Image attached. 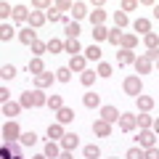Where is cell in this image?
<instances>
[{"instance_id": "cell-9", "label": "cell", "mask_w": 159, "mask_h": 159, "mask_svg": "<svg viewBox=\"0 0 159 159\" xmlns=\"http://www.w3.org/2000/svg\"><path fill=\"white\" fill-rule=\"evenodd\" d=\"M119 117H122V114H119L114 106H101V119H103V122H109V125H111V122H117Z\"/></svg>"}, {"instance_id": "cell-6", "label": "cell", "mask_w": 159, "mask_h": 159, "mask_svg": "<svg viewBox=\"0 0 159 159\" xmlns=\"http://www.w3.org/2000/svg\"><path fill=\"white\" fill-rule=\"evenodd\" d=\"M154 141H157V138H154L151 130H141L138 133V143H141L143 151H146V148H154Z\"/></svg>"}, {"instance_id": "cell-38", "label": "cell", "mask_w": 159, "mask_h": 159, "mask_svg": "<svg viewBox=\"0 0 159 159\" xmlns=\"http://www.w3.org/2000/svg\"><path fill=\"white\" fill-rule=\"evenodd\" d=\"M11 37H13V27H11V24H3V27H0V40L8 43Z\"/></svg>"}, {"instance_id": "cell-21", "label": "cell", "mask_w": 159, "mask_h": 159, "mask_svg": "<svg viewBox=\"0 0 159 159\" xmlns=\"http://www.w3.org/2000/svg\"><path fill=\"white\" fill-rule=\"evenodd\" d=\"M69 69L72 72H85V56H72V61H69Z\"/></svg>"}, {"instance_id": "cell-52", "label": "cell", "mask_w": 159, "mask_h": 159, "mask_svg": "<svg viewBox=\"0 0 159 159\" xmlns=\"http://www.w3.org/2000/svg\"><path fill=\"white\" fill-rule=\"evenodd\" d=\"M146 159H159V148H146Z\"/></svg>"}, {"instance_id": "cell-23", "label": "cell", "mask_w": 159, "mask_h": 159, "mask_svg": "<svg viewBox=\"0 0 159 159\" xmlns=\"http://www.w3.org/2000/svg\"><path fill=\"white\" fill-rule=\"evenodd\" d=\"M13 21H29V8L13 6Z\"/></svg>"}, {"instance_id": "cell-14", "label": "cell", "mask_w": 159, "mask_h": 159, "mask_svg": "<svg viewBox=\"0 0 159 159\" xmlns=\"http://www.w3.org/2000/svg\"><path fill=\"white\" fill-rule=\"evenodd\" d=\"M29 74H32V77H37V74H43V72H45V64H43V58H37V56H34L32 58V61H29Z\"/></svg>"}, {"instance_id": "cell-19", "label": "cell", "mask_w": 159, "mask_h": 159, "mask_svg": "<svg viewBox=\"0 0 159 159\" xmlns=\"http://www.w3.org/2000/svg\"><path fill=\"white\" fill-rule=\"evenodd\" d=\"M82 103H85L88 109H96V106H101V96H98V93H85V96H82Z\"/></svg>"}, {"instance_id": "cell-57", "label": "cell", "mask_w": 159, "mask_h": 159, "mask_svg": "<svg viewBox=\"0 0 159 159\" xmlns=\"http://www.w3.org/2000/svg\"><path fill=\"white\" fill-rule=\"evenodd\" d=\"M32 159H48V157H45V154H40V157H32Z\"/></svg>"}, {"instance_id": "cell-54", "label": "cell", "mask_w": 159, "mask_h": 159, "mask_svg": "<svg viewBox=\"0 0 159 159\" xmlns=\"http://www.w3.org/2000/svg\"><path fill=\"white\" fill-rule=\"evenodd\" d=\"M58 159H74V157H72V151H61V157H58Z\"/></svg>"}, {"instance_id": "cell-50", "label": "cell", "mask_w": 159, "mask_h": 159, "mask_svg": "<svg viewBox=\"0 0 159 159\" xmlns=\"http://www.w3.org/2000/svg\"><path fill=\"white\" fill-rule=\"evenodd\" d=\"M138 8V3L135 0H125V3H122V13H127V11H135Z\"/></svg>"}, {"instance_id": "cell-35", "label": "cell", "mask_w": 159, "mask_h": 159, "mask_svg": "<svg viewBox=\"0 0 159 159\" xmlns=\"http://www.w3.org/2000/svg\"><path fill=\"white\" fill-rule=\"evenodd\" d=\"M48 109H53V111L64 109V101H61V96H48Z\"/></svg>"}, {"instance_id": "cell-29", "label": "cell", "mask_w": 159, "mask_h": 159, "mask_svg": "<svg viewBox=\"0 0 159 159\" xmlns=\"http://www.w3.org/2000/svg\"><path fill=\"white\" fill-rule=\"evenodd\" d=\"M143 43H146V48H148V51H157V48H159V34L148 32L146 37H143Z\"/></svg>"}, {"instance_id": "cell-17", "label": "cell", "mask_w": 159, "mask_h": 159, "mask_svg": "<svg viewBox=\"0 0 159 159\" xmlns=\"http://www.w3.org/2000/svg\"><path fill=\"white\" fill-rule=\"evenodd\" d=\"M135 101H138V109H141L143 114H148V111L154 109V98H151V96H138Z\"/></svg>"}, {"instance_id": "cell-25", "label": "cell", "mask_w": 159, "mask_h": 159, "mask_svg": "<svg viewBox=\"0 0 159 159\" xmlns=\"http://www.w3.org/2000/svg\"><path fill=\"white\" fill-rule=\"evenodd\" d=\"M45 157L48 159H58V157H61V146H56V141H51L45 146Z\"/></svg>"}, {"instance_id": "cell-41", "label": "cell", "mask_w": 159, "mask_h": 159, "mask_svg": "<svg viewBox=\"0 0 159 159\" xmlns=\"http://www.w3.org/2000/svg\"><path fill=\"white\" fill-rule=\"evenodd\" d=\"M125 24H127V13L117 11V13H114V27H117V29H122V27H125Z\"/></svg>"}, {"instance_id": "cell-58", "label": "cell", "mask_w": 159, "mask_h": 159, "mask_svg": "<svg viewBox=\"0 0 159 159\" xmlns=\"http://www.w3.org/2000/svg\"><path fill=\"white\" fill-rule=\"evenodd\" d=\"M157 69H159V61H157Z\"/></svg>"}, {"instance_id": "cell-15", "label": "cell", "mask_w": 159, "mask_h": 159, "mask_svg": "<svg viewBox=\"0 0 159 159\" xmlns=\"http://www.w3.org/2000/svg\"><path fill=\"white\" fill-rule=\"evenodd\" d=\"M21 103H13V101H6L3 103V114H6V117H19V111H21Z\"/></svg>"}, {"instance_id": "cell-2", "label": "cell", "mask_w": 159, "mask_h": 159, "mask_svg": "<svg viewBox=\"0 0 159 159\" xmlns=\"http://www.w3.org/2000/svg\"><path fill=\"white\" fill-rule=\"evenodd\" d=\"M0 159H21V143L6 141L0 146Z\"/></svg>"}, {"instance_id": "cell-44", "label": "cell", "mask_w": 159, "mask_h": 159, "mask_svg": "<svg viewBox=\"0 0 159 159\" xmlns=\"http://www.w3.org/2000/svg\"><path fill=\"white\" fill-rule=\"evenodd\" d=\"M127 159H146V151H143L141 146H135V148L127 151Z\"/></svg>"}, {"instance_id": "cell-49", "label": "cell", "mask_w": 159, "mask_h": 159, "mask_svg": "<svg viewBox=\"0 0 159 159\" xmlns=\"http://www.w3.org/2000/svg\"><path fill=\"white\" fill-rule=\"evenodd\" d=\"M45 51H48V43H40L37 40V43L32 45V53H37V58H40V53H45Z\"/></svg>"}, {"instance_id": "cell-4", "label": "cell", "mask_w": 159, "mask_h": 159, "mask_svg": "<svg viewBox=\"0 0 159 159\" xmlns=\"http://www.w3.org/2000/svg\"><path fill=\"white\" fill-rule=\"evenodd\" d=\"M138 127V117L135 114H122V117H119V130L122 133H133Z\"/></svg>"}, {"instance_id": "cell-39", "label": "cell", "mask_w": 159, "mask_h": 159, "mask_svg": "<svg viewBox=\"0 0 159 159\" xmlns=\"http://www.w3.org/2000/svg\"><path fill=\"white\" fill-rule=\"evenodd\" d=\"M111 72H114V69H111V64H98V69H96V74H98V77H111Z\"/></svg>"}, {"instance_id": "cell-59", "label": "cell", "mask_w": 159, "mask_h": 159, "mask_svg": "<svg viewBox=\"0 0 159 159\" xmlns=\"http://www.w3.org/2000/svg\"><path fill=\"white\" fill-rule=\"evenodd\" d=\"M111 159H117V157H111Z\"/></svg>"}, {"instance_id": "cell-31", "label": "cell", "mask_w": 159, "mask_h": 159, "mask_svg": "<svg viewBox=\"0 0 159 159\" xmlns=\"http://www.w3.org/2000/svg\"><path fill=\"white\" fill-rule=\"evenodd\" d=\"M135 32H143V37H146V34L151 32V21H148V19H138L135 21Z\"/></svg>"}, {"instance_id": "cell-46", "label": "cell", "mask_w": 159, "mask_h": 159, "mask_svg": "<svg viewBox=\"0 0 159 159\" xmlns=\"http://www.w3.org/2000/svg\"><path fill=\"white\" fill-rule=\"evenodd\" d=\"M109 43H111V45H119V43H122V32H119L117 27L109 32Z\"/></svg>"}, {"instance_id": "cell-8", "label": "cell", "mask_w": 159, "mask_h": 159, "mask_svg": "<svg viewBox=\"0 0 159 159\" xmlns=\"http://www.w3.org/2000/svg\"><path fill=\"white\" fill-rule=\"evenodd\" d=\"M93 133L101 135V138H109V135H111V125L103 122V119H96V122H93Z\"/></svg>"}, {"instance_id": "cell-26", "label": "cell", "mask_w": 159, "mask_h": 159, "mask_svg": "<svg viewBox=\"0 0 159 159\" xmlns=\"http://www.w3.org/2000/svg\"><path fill=\"white\" fill-rule=\"evenodd\" d=\"M119 45L125 48V51H133V48L138 45V37L135 34H122V43H119Z\"/></svg>"}, {"instance_id": "cell-53", "label": "cell", "mask_w": 159, "mask_h": 159, "mask_svg": "<svg viewBox=\"0 0 159 159\" xmlns=\"http://www.w3.org/2000/svg\"><path fill=\"white\" fill-rule=\"evenodd\" d=\"M0 98H3V103H6L8 98H11V93H8V88H3V90H0Z\"/></svg>"}, {"instance_id": "cell-36", "label": "cell", "mask_w": 159, "mask_h": 159, "mask_svg": "<svg viewBox=\"0 0 159 159\" xmlns=\"http://www.w3.org/2000/svg\"><path fill=\"white\" fill-rule=\"evenodd\" d=\"M101 157V148L96 146V143H90V146H85V159H98Z\"/></svg>"}, {"instance_id": "cell-20", "label": "cell", "mask_w": 159, "mask_h": 159, "mask_svg": "<svg viewBox=\"0 0 159 159\" xmlns=\"http://www.w3.org/2000/svg\"><path fill=\"white\" fill-rule=\"evenodd\" d=\"M103 19H106V11H101V6H96V11H90L93 27H103Z\"/></svg>"}, {"instance_id": "cell-13", "label": "cell", "mask_w": 159, "mask_h": 159, "mask_svg": "<svg viewBox=\"0 0 159 159\" xmlns=\"http://www.w3.org/2000/svg\"><path fill=\"white\" fill-rule=\"evenodd\" d=\"M151 66H154V61H148L146 56H138V58H135V69H138V74H148V72H151Z\"/></svg>"}, {"instance_id": "cell-47", "label": "cell", "mask_w": 159, "mask_h": 159, "mask_svg": "<svg viewBox=\"0 0 159 159\" xmlns=\"http://www.w3.org/2000/svg\"><path fill=\"white\" fill-rule=\"evenodd\" d=\"M51 6H53V3H48V0H34V3H32L34 11H51Z\"/></svg>"}, {"instance_id": "cell-27", "label": "cell", "mask_w": 159, "mask_h": 159, "mask_svg": "<svg viewBox=\"0 0 159 159\" xmlns=\"http://www.w3.org/2000/svg\"><path fill=\"white\" fill-rule=\"evenodd\" d=\"M72 13H74V21H80V19H85V16H88V6H85V3H74Z\"/></svg>"}, {"instance_id": "cell-22", "label": "cell", "mask_w": 159, "mask_h": 159, "mask_svg": "<svg viewBox=\"0 0 159 159\" xmlns=\"http://www.w3.org/2000/svg\"><path fill=\"white\" fill-rule=\"evenodd\" d=\"M64 135H66V133H64L61 122H53V125L48 127V138H53V141H56V138H64Z\"/></svg>"}, {"instance_id": "cell-3", "label": "cell", "mask_w": 159, "mask_h": 159, "mask_svg": "<svg viewBox=\"0 0 159 159\" xmlns=\"http://www.w3.org/2000/svg\"><path fill=\"white\" fill-rule=\"evenodd\" d=\"M122 88H125V93H127V96H133V98L143 96V82H141V77H127L125 82H122Z\"/></svg>"}, {"instance_id": "cell-56", "label": "cell", "mask_w": 159, "mask_h": 159, "mask_svg": "<svg viewBox=\"0 0 159 159\" xmlns=\"http://www.w3.org/2000/svg\"><path fill=\"white\" fill-rule=\"evenodd\" d=\"M151 127H154V133H159V117L154 119V125H151Z\"/></svg>"}, {"instance_id": "cell-45", "label": "cell", "mask_w": 159, "mask_h": 159, "mask_svg": "<svg viewBox=\"0 0 159 159\" xmlns=\"http://www.w3.org/2000/svg\"><path fill=\"white\" fill-rule=\"evenodd\" d=\"M93 40H109V29H103V27H93Z\"/></svg>"}, {"instance_id": "cell-43", "label": "cell", "mask_w": 159, "mask_h": 159, "mask_svg": "<svg viewBox=\"0 0 159 159\" xmlns=\"http://www.w3.org/2000/svg\"><path fill=\"white\" fill-rule=\"evenodd\" d=\"M45 19H48V21H66V19H64V16H61V13H58V11H56V6H51V11H48V13H45Z\"/></svg>"}, {"instance_id": "cell-42", "label": "cell", "mask_w": 159, "mask_h": 159, "mask_svg": "<svg viewBox=\"0 0 159 159\" xmlns=\"http://www.w3.org/2000/svg\"><path fill=\"white\" fill-rule=\"evenodd\" d=\"M0 77H3V80H13V77H16V66L6 64V66H3V72H0Z\"/></svg>"}, {"instance_id": "cell-51", "label": "cell", "mask_w": 159, "mask_h": 159, "mask_svg": "<svg viewBox=\"0 0 159 159\" xmlns=\"http://www.w3.org/2000/svg\"><path fill=\"white\" fill-rule=\"evenodd\" d=\"M0 16H3V19H8V16H13V8L8 6V3H3V6H0Z\"/></svg>"}, {"instance_id": "cell-55", "label": "cell", "mask_w": 159, "mask_h": 159, "mask_svg": "<svg viewBox=\"0 0 159 159\" xmlns=\"http://www.w3.org/2000/svg\"><path fill=\"white\" fill-rule=\"evenodd\" d=\"M154 19H159V3H154Z\"/></svg>"}, {"instance_id": "cell-18", "label": "cell", "mask_w": 159, "mask_h": 159, "mask_svg": "<svg viewBox=\"0 0 159 159\" xmlns=\"http://www.w3.org/2000/svg\"><path fill=\"white\" fill-rule=\"evenodd\" d=\"M45 21H48V19H45V13H40V11H32V13H29V27H32V29L43 27Z\"/></svg>"}, {"instance_id": "cell-37", "label": "cell", "mask_w": 159, "mask_h": 159, "mask_svg": "<svg viewBox=\"0 0 159 159\" xmlns=\"http://www.w3.org/2000/svg\"><path fill=\"white\" fill-rule=\"evenodd\" d=\"M151 125H154V119L148 117V114H138V127H141V130H148Z\"/></svg>"}, {"instance_id": "cell-24", "label": "cell", "mask_w": 159, "mask_h": 159, "mask_svg": "<svg viewBox=\"0 0 159 159\" xmlns=\"http://www.w3.org/2000/svg\"><path fill=\"white\" fill-rule=\"evenodd\" d=\"M19 143H21V146H34V143H37V133H34V130H29V133H21Z\"/></svg>"}, {"instance_id": "cell-11", "label": "cell", "mask_w": 159, "mask_h": 159, "mask_svg": "<svg viewBox=\"0 0 159 159\" xmlns=\"http://www.w3.org/2000/svg\"><path fill=\"white\" fill-rule=\"evenodd\" d=\"M53 80H56V74H51V72H43V74H37V77H34V85H37V90H43V88L53 85Z\"/></svg>"}, {"instance_id": "cell-10", "label": "cell", "mask_w": 159, "mask_h": 159, "mask_svg": "<svg viewBox=\"0 0 159 159\" xmlns=\"http://www.w3.org/2000/svg\"><path fill=\"white\" fill-rule=\"evenodd\" d=\"M77 143H80V135H77V133H66V135L61 138V148H64V151L77 148Z\"/></svg>"}, {"instance_id": "cell-30", "label": "cell", "mask_w": 159, "mask_h": 159, "mask_svg": "<svg viewBox=\"0 0 159 159\" xmlns=\"http://www.w3.org/2000/svg\"><path fill=\"white\" fill-rule=\"evenodd\" d=\"M64 32H66V40H77V34H80V27H77V21H69L66 27H64Z\"/></svg>"}, {"instance_id": "cell-48", "label": "cell", "mask_w": 159, "mask_h": 159, "mask_svg": "<svg viewBox=\"0 0 159 159\" xmlns=\"http://www.w3.org/2000/svg\"><path fill=\"white\" fill-rule=\"evenodd\" d=\"M53 6H56V11H58V13H61V11H72L74 3H69V0H61V3H53Z\"/></svg>"}, {"instance_id": "cell-40", "label": "cell", "mask_w": 159, "mask_h": 159, "mask_svg": "<svg viewBox=\"0 0 159 159\" xmlns=\"http://www.w3.org/2000/svg\"><path fill=\"white\" fill-rule=\"evenodd\" d=\"M61 51H64L61 40H48V53H61Z\"/></svg>"}, {"instance_id": "cell-16", "label": "cell", "mask_w": 159, "mask_h": 159, "mask_svg": "<svg viewBox=\"0 0 159 159\" xmlns=\"http://www.w3.org/2000/svg\"><path fill=\"white\" fill-rule=\"evenodd\" d=\"M56 119L61 122V125H69V122L74 119V111L69 106H64V109H58V111H56Z\"/></svg>"}, {"instance_id": "cell-33", "label": "cell", "mask_w": 159, "mask_h": 159, "mask_svg": "<svg viewBox=\"0 0 159 159\" xmlns=\"http://www.w3.org/2000/svg\"><path fill=\"white\" fill-rule=\"evenodd\" d=\"M56 80H58V82H69V80H72V69H69V66L56 69Z\"/></svg>"}, {"instance_id": "cell-28", "label": "cell", "mask_w": 159, "mask_h": 159, "mask_svg": "<svg viewBox=\"0 0 159 159\" xmlns=\"http://www.w3.org/2000/svg\"><path fill=\"white\" fill-rule=\"evenodd\" d=\"M64 51L72 53V56H77V53L82 51V45H80V40H66V43H64Z\"/></svg>"}, {"instance_id": "cell-5", "label": "cell", "mask_w": 159, "mask_h": 159, "mask_svg": "<svg viewBox=\"0 0 159 159\" xmlns=\"http://www.w3.org/2000/svg\"><path fill=\"white\" fill-rule=\"evenodd\" d=\"M3 138H6V141H16V138H21V127H19L16 122H6V125H3Z\"/></svg>"}, {"instance_id": "cell-12", "label": "cell", "mask_w": 159, "mask_h": 159, "mask_svg": "<svg viewBox=\"0 0 159 159\" xmlns=\"http://www.w3.org/2000/svg\"><path fill=\"white\" fill-rule=\"evenodd\" d=\"M19 40H21L24 45H34V43H37V32H34L32 27H29V29H21V32H19Z\"/></svg>"}, {"instance_id": "cell-1", "label": "cell", "mask_w": 159, "mask_h": 159, "mask_svg": "<svg viewBox=\"0 0 159 159\" xmlns=\"http://www.w3.org/2000/svg\"><path fill=\"white\" fill-rule=\"evenodd\" d=\"M21 103L24 109H34V106H48V96L43 90H37V88H34V90H27V93H21Z\"/></svg>"}, {"instance_id": "cell-34", "label": "cell", "mask_w": 159, "mask_h": 159, "mask_svg": "<svg viewBox=\"0 0 159 159\" xmlns=\"http://www.w3.org/2000/svg\"><path fill=\"white\" fill-rule=\"evenodd\" d=\"M96 77H98V74L93 72V69H85V72L80 74V80H82V85H93V82H96Z\"/></svg>"}, {"instance_id": "cell-7", "label": "cell", "mask_w": 159, "mask_h": 159, "mask_svg": "<svg viewBox=\"0 0 159 159\" xmlns=\"http://www.w3.org/2000/svg\"><path fill=\"white\" fill-rule=\"evenodd\" d=\"M117 64H119V66L135 64V53H133V51H125V48H119V51H117Z\"/></svg>"}, {"instance_id": "cell-32", "label": "cell", "mask_w": 159, "mask_h": 159, "mask_svg": "<svg viewBox=\"0 0 159 159\" xmlns=\"http://www.w3.org/2000/svg\"><path fill=\"white\" fill-rule=\"evenodd\" d=\"M85 58H90V61H98V58H101V48L93 43L90 48H85Z\"/></svg>"}]
</instances>
